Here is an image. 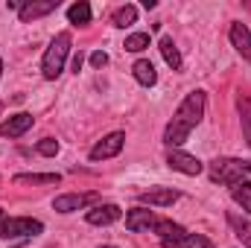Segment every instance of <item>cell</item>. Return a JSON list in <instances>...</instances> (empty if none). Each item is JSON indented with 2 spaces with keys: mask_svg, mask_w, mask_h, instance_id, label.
Masks as SVG:
<instances>
[{
  "mask_svg": "<svg viewBox=\"0 0 251 248\" xmlns=\"http://www.w3.org/2000/svg\"><path fill=\"white\" fill-rule=\"evenodd\" d=\"M204 105H207V94H204V91H190L187 97H184V102L176 108L173 120L164 128V143H167L170 149H173V146H181L190 137V131L201 123Z\"/></svg>",
  "mask_w": 251,
  "mask_h": 248,
  "instance_id": "obj_1",
  "label": "cell"
},
{
  "mask_svg": "<svg viewBox=\"0 0 251 248\" xmlns=\"http://www.w3.org/2000/svg\"><path fill=\"white\" fill-rule=\"evenodd\" d=\"M123 216V210L117 207V204H97L94 210H88L85 213V219H88V225H114L117 219Z\"/></svg>",
  "mask_w": 251,
  "mask_h": 248,
  "instance_id": "obj_11",
  "label": "cell"
},
{
  "mask_svg": "<svg viewBox=\"0 0 251 248\" xmlns=\"http://www.w3.org/2000/svg\"><path fill=\"white\" fill-rule=\"evenodd\" d=\"M44 231V225L38 219H29V216H12L3 222L0 228V237L3 240H12V237H38Z\"/></svg>",
  "mask_w": 251,
  "mask_h": 248,
  "instance_id": "obj_4",
  "label": "cell"
},
{
  "mask_svg": "<svg viewBox=\"0 0 251 248\" xmlns=\"http://www.w3.org/2000/svg\"><path fill=\"white\" fill-rule=\"evenodd\" d=\"M155 225H158V216H155L152 210H146V207H134V210L126 213V228H128L131 234L155 231Z\"/></svg>",
  "mask_w": 251,
  "mask_h": 248,
  "instance_id": "obj_9",
  "label": "cell"
},
{
  "mask_svg": "<svg viewBox=\"0 0 251 248\" xmlns=\"http://www.w3.org/2000/svg\"><path fill=\"white\" fill-rule=\"evenodd\" d=\"M237 108H240V123H243V137H246V143L251 146V99H249V97H243V94H240V99H237Z\"/></svg>",
  "mask_w": 251,
  "mask_h": 248,
  "instance_id": "obj_21",
  "label": "cell"
},
{
  "mask_svg": "<svg viewBox=\"0 0 251 248\" xmlns=\"http://www.w3.org/2000/svg\"><path fill=\"white\" fill-rule=\"evenodd\" d=\"M67 21H70L73 26H88V24H91V6H88L85 0L73 3V6L67 9Z\"/></svg>",
  "mask_w": 251,
  "mask_h": 248,
  "instance_id": "obj_18",
  "label": "cell"
},
{
  "mask_svg": "<svg viewBox=\"0 0 251 248\" xmlns=\"http://www.w3.org/2000/svg\"><path fill=\"white\" fill-rule=\"evenodd\" d=\"M137 198H140L143 204H149V207H170L173 201H178V198H181V193H178V190H173V187H152V190L140 193Z\"/></svg>",
  "mask_w": 251,
  "mask_h": 248,
  "instance_id": "obj_8",
  "label": "cell"
},
{
  "mask_svg": "<svg viewBox=\"0 0 251 248\" xmlns=\"http://www.w3.org/2000/svg\"><path fill=\"white\" fill-rule=\"evenodd\" d=\"M102 248H117V246H102Z\"/></svg>",
  "mask_w": 251,
  "mask_h": 248,
  "instance_id": "obj_30",
  "label": "cell"
},
{
  "mask_svg": "<svg viewBox=\"0 0 251 248\" xmlns=\"http://www.w3.org/2000/svg\"><path fill=\"white\" fill-rule=\"evenodd\" d=\"M134 21H137V9H134V6H123V9L114 12V26H120V29L131 26Z\"/></svg>",
  "mask_w": 251,
  "mask_h": 248,
  "instance_id": "obj_23",
  "label": "cell"
},
{
  "mask_svg": "<svg viewBox=\"0 0 251 248\" xmlns=\"http://www.w3.org/2000/svg\"><path fill=\"white\" fill-rule=\"evenodd\" d=\"M29 128H32V114L21 111V114H15V117H9V120L0 123V137H21Z\"/></svg>",
  "mask_w": 251,
  "mask_h": 248,
  "instance_id": "obj_12",
  "label": "cell"
},
{
  "mask_svg": "<svg viewBox=\"0 0 251 248\" xmlns=\"http://www.w3.org/2000/svg\"><path fill=\"white\" fill-rule=\"evenodd\" d=\"M167 164H170L173 170L184 173V175H199V173L204 170V164H201L199 158H193V155L181 152V149H170V152H167Z\"/></svg>",
  "mask_w": 251,
  "mask_h": 248,
  "instance_id": "obj_7",
  "label": "cell"
},
{
  "mask_svg": "<svg viewBox=\"0 0 251 248\" xmlns=\"http://www.w3.org/2000/svg\"><path fill=\"white\" fill-rule=\"evenodd\" d=\"M123 47L128 50V53H143V50L149 47V35H146V32H134V35L126 38Z\"/></svg>",
  "mask_w": 251,
  "mask_h": 248,
  "instance_id": "obj_24",
  "label": "cell"
},
{
  "mask_svg": "<svg viewBox=\"0 0 251 248\" xmlns=\"http://www.w3.org/2000/svg\"><path fill=\"white\" fill-rule=\"evenodd\" d=\"M67 53H70V32H59L53 41H50V47H47V53H44V62H41V73H44V79H59L64 70V62H67Z\"/></svg>",
  "mask_w": 251,
  "mask_h": 248,
  "instance_id": "obj_3",
  "label": "cell"
},
{
  "mask_svg": "<svg viewBox=\"0 0 251 248\" xmlns=\"http://www.w3.org/2000/svg\"><path fill=\"white\" fill-rule=\"evenodd\" d=\"M207 173H210V181L216 184H237V181H246L251 175V161H237V158H216L207 164Z\"/></svg>",
  "mask_w": 251,
  "mask_h": 248,
  "instance_id": "obj_2",
  "label": "cell"
},
{
  "mask_svg": "<svg viewBox=\"0 0 251 248\" xmlns=\"http://www.w3.org/2000/svg\"><path fill=\"white\" fill-rule=\"evenodd\" d=\"M35 149H38V155H44V158H53V155H59V140H53V137H44V140H38V143H35Z\"/></svg>",
  "mask_w": 251,
  "mask_h": 248,
  "instance_id": "obj_25",
  "label": "cell"
},
{
  "mask_svg": "<svg viewBox=\"0 0 251 248\" xmlns=\"http://www.w3.org/2000/svg\"><path fill=\"white\" fill-rule=\"evenodd\" d=\"M91 64H94V67H105V64H108V56H105L102 50H97V53L91 56Z\"/></svg>",
  "mask_w": 251,
  "mask_h": 248,
  "instance_id": "obj_26",
  "label": "cell"
},
{
  "mask_svg": "<svg viewBox=\"0 0 251 248\" xmlns=\"http://www.w3.org/2000/svg\"><path fill=\"white\" fill-rule=\"evenodd\" d=\"M161 56L167 59V64L173 67V70H181V53H178V47L173 44V38H161Z\"/></svg>",
  "mask_w": 251,
  "mask_h": 248,
  "instance_id": "obj_22",
  "label": "cell"
},
{
  "mask_svg": "<svg viewBox=\"0 0 251 248\" xmlns=\"http://www.w3.org/2000/svg\"><path fill=\"white\" fill-rule=\"evenodd\" d=\"M97 201V193H64V196H56L53 201V210L59 213H73V210H82L88 204Z\"/></svg>",
  "mask_w": 251,
  "mask_h": 248,
  "instance_id": "obj_5",
  "label": "cell"
},
{
  "mask_svg": "<svg viewBox=\"0 0 251 248\" xmlns=\"http://www.w3.org/2000/svg\"><path fill=\"white\" fill-rule=\"evenodd\" d=\"M56 9H59V0H29V3L21 6L18 18H21V24H29V21L44 18V15H50V12H56Z\"/></svg>",
  "mask_w": 251,
  "mask_h": 248,
  "instance_id": "obj_10",
  "label": "cell"
},
{
  "mask_svg": "<svg viewBox=\"0 0 251 248\" xmlns=\"http://www.w3.org/2000/svg\"><path fill=\"white\" fill-rule=\"evenodd\" d=\"M3 222H6V213H3V207H0V228H3Z\"/></svg>",
  "mask_w": 251,
  "mask_h": 248,
  "instance_id": "obj_28",
  "label": "cell"
},
{
  "mask_svg": "<svg viewBox=\"0 0 251 248\" xmlns=\"http://www.w3.org/2000/svg\"><path fill=\"white\" fill-rule=\"evenodd\" d=\"M228 225L234 228V237L246 248H251V219L240 216V213H228Z\"/></svg>",
  "mask_w": 251,
  "mask_h": 248,
  "instance_id": "obj_14",
  "label": "cell"
},
{
  "mask_svg": "<svg viewBox=\"0 0 251 248\" xmlns=\"http://www.w3.org/2000/svg\"><path fill=\"white\" fill-rule=\"evenodd\" d=\"M131 73H134V79H137V82H140L143 88H152V85L158 82V70H155V64H152V62H146V59L134 62Z\"/></svg>",
  "mask_w": 251,
  "mask_h": 248,
  "instance_id": "obj_15",
  "label": "cell"
},
{
  "mask_svg": "<svg viewBox=\"0 0 251 248\" xmlns=\"http://www.w3.org/2000/svg\"><path fill=\"white\" fill-rule=\"evenodd\" d=\"M0 76H3V59H0Z\"/></svg>",
  "mask_w": 251,
  "mask_h": 248,
  "instance_id": "obj_29",
  "label": "cell"
},
{
  "mask_svg": "<svg viewBox=\"0 0 251 248\" xmlns=\"http://www.w3.org/2000/svg\"><path fill=\"white\" fill-rule=\"evenodd\" d=\"M123 143H126V134H123V131H114V134L102 137V140H100V143L91 149V161H108V158L120 155Z\"/></svg>",
  "mask_w": 251,
  "mask_h": 248,
  "instance_id": "obj_6",
  "label": "cell"
},
{
  "mask_svg": "<svg viewBox=\"0 0 251 248\" xmlns=\"http://www.w3.org/2000/svg\"><path fill=\"white\" fill-rule=\"evenodd\" d=\"M231 44L237 47V53L246 59V62H251V29L246 26V24H231Z\"/></svg>",
  "mask_w": 251,
  "mask_h": 248,
  "instance_id": "obj_13",
  "label": "cell"
},
{
  "mask_svg": "<svg viewBox=\"0 0 251 248\" xmlns=\"http://www.w3.org/2000/svg\"><path fill=\"white\" fill-rule=\"evenodd\" d=\"M155 231H158L161 243H167V240H178V237H184V234H187L181 225H176V222H170V219H158Z\"/></svg>",
  "mask_w": 251,
  "mask_h": 248,
  "instance_id": "obj_20",
  "label": "cell"
},
{
  "mask_svg": "<svg viewBox=\"0 0 251 248\" xmlns=\"http://www.w3.org/2000/svg\"><path fill=\"white\" fill-rule=\"evenodd\" d=\"M82 62H85V56H82V53H76V56H73V73H79V70H82Z\"/></svg>",
  "mask_w": 251,
  "mask_h": 248,
  "instance_id": "obj_27",
  "label": "cell"
},
{
  "mask_svg": "<svg viewBox=\"0 0 251 248\" xmlns=\"http://www.w3.org/2000/svg\"><path fill=\"white\" fill-rule=\"evenodd\" d=\"M62 175L59 173H24L15 175V184H59Z\"/></svg>",
  "mask_w": 251,
  "mask_h": 248,
  "instance_id": "obj_17",
  "label": "cell"
},
{
  "mask_svg": "<svg viewBox=\"0 0 251 248\" xmlns=\"http://www.w3.org/2000/svg\"><path fill=\"white\" fill-rule=\"evenodd\" d=\"M231 198H234L246 213H251V181H237V184H231Z\"/></svg>",
  "mask_w": 251,
  "mask_h": 248,
  "instance_id": "obj_19",
  "label": "cell"
},
{
  "mask_svg": "<svg viewBox=\"0 0 251 248\" xmlns=\"http://www.w3.org/2000/svg\"><path fill=\"white\" fill-rule=\"evenodd\" d=\"M164 248H213V243L207 237H201V234H184L178 240H167Z\"/></svg>",
  "mask_w": 251,
  "mask_h": 248,
  "instance_id": "obj_16",
  "label": "cell"
}]
</instances>
